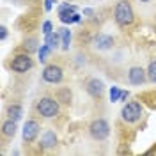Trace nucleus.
I'll list each match as a JSON object with an SVG mask.
<instances>
[{
  "mask_svg": "<svg viewBox=\"0 0 156 156\" xmlns=\"http://www.w3.org/2000/svg\"><path fill=\"white\" fill-rule=\"evenodd\" d=\"M89 133H90V136L94 140H105L110 135V126H108V122L105 119H96V121L90 122Z\"/></svg>",
  "mask_w": 156,
  "mask_h": 156,
  "instance_id": "3",
  "label": "nucleus"
},
{
  "mask_svg": "<svg viewBox=\"0 0 156 156\" xmlns=\"http://www.w3.org/2000/svg\"><path fill=\"white\" fill-rule=\"evenodd\" d=\"M23 48L27 50V53H32V51H37V37L36 36H32V37L25 39V43H23Z\"/></svg>",
  "mask_w": 156,
  "mask_h": 156,
  "instance_id": "17",
  "label": "nucleus"
},
{
  "mask_svg": "<svg viewBox=\"0 0 156 156\" xmlns=\"http://www.w3.org/2000/svg\"><path fill=\"white\" fill-rule=\"evenodd\" d=\"M21 115H23V110H21L20 105L14 103V105H9V107H7V117H9V119H12V121L18 122L20 119H21Z\"/></svg>",
  "mask_w": 156,
  "mask_h": 156,
  "instance_id": "15",
  "label": "nucleus"
},
{
  "mask_svg": "<svg viewBox=\"0 0 156 156\" xmlns=\"http://www.w3.org/2000/svg\"><path fill=\"white\" fill-rule=\"evenodd\" d=\"M147 78H149L147 76V69L140 68V66H133L128 71V82L131 85H142V83H146Z\"/></svg>",
  "mask_w": 156,
  "mask_h": 156,
  "instance_id": "9",
  "label": "nucleus"
},
{
  "mask_svg": "<svg viewBox=\"0 0 156 156\" xmlns=\"http://www.w3.org/2000/svg\"><path fill=\"white\" fill-rule=\"evenodd\" d=\"M39 131H41V124L36 119H29L25 122V126H23V142L25 144L36 142V138L39 136Z\"/></svg>",
  "mask_w": 156,
  "mask_h": 156,
  "instance_id": "7",
  "label": "nucleus"
},
{
  "mask_svg": "<svg viewBox=\"0 0 156 156\" xmlns=\"http://www.w3.org/2000/svg\"><path fill=\"white\" fill-rule=\"evenodd\" d=\"M57 146V135L53 133V131H46L43 138H41V147H44V149H51V147Z\"/></svg>",
  "mask_w": 156,
  "mask_h": 156,
  "instance_id": "13",
  "label": "nucleus"
},
{
  "mask_svg": "<svg viewBox=\"0 0 156 156\" xmlns=\"http://www.w3.org/2000/svg\"><path fill=\"white\" fill-rule=\"evenodd\" d=\"M12 2H14V4H25L27 0H12Z\"/></svg>",
  "mask_w": 156,
  "mask_h": 156,
  "instance_id": "25",
  "label": "nucleus"
},
{
  "mask_svg": "<svg viewBox=\"0 0 156 156\" xmlns=\"http://www.w3.org/2000/svg\"><path fill=\"white\" fill-rule=\"evenodd\" d=\"M41 30H43V34H44V36L51 34V21H44V23H43V27H41Z\"/></svg>",
  "mask_w": 156,
  "mask_h": 156,
  "instance_id": "22",
  "label": "nucleus"
},
{
  "mask_svg": "<svg viewBox=\"0 0 156 156\" xmlns=\"http://www.w3.org/2000/svg\"><path fill=\"white\" fill-rule=\"evenodd\" d=\"M51 51H53V50L50 48V46L46 44V43H44V44H41V48L37 50V53H39V60H41V62H46Z\"/></svg>",
  "mask_w": 156,
  "mask_h": 156,
  "instance_id": "19",
  "label": "nucleus"
},
{
  "mask_svg": "<svg viewBox=\"0 0 156 156\" xmlns=\"http://www.w3.org/2000/svg\"><path fill=\"white\" fill-rule=\"evenodd\" d=\"M44 43H46L51 50H57L58 44H62L60 36H58V34H55V32H51V34H48V36H44Z\"/></svg>",
  "mask_w": 156,
  "mask_h": 156,
  "instance_id": "16",
  "label": "nucleus"
},
{
  "mask_svg": "<svg viewBox=\"0 0 156 156\" xmlns=\"http://www.w3.org/2000/svg\"><path fill=\"white\" fill-rule=\"evenodd\" d=\"M0 30H2V39H5V37H7V29H5V27H2Z\"/></svg>",
  "mask_w": 156,
  "mask_h": 156,
  "instance_id": "24",
  "label": "nucleus"
},
{
  "mask_svg": "<svg viewBox=\"0 0 156 156\" xmlns=\"http://www.w3.org/2000/svg\"><path fill=\"white\" fill-rule=\"evenodd\" d=\"M147 76L151 82H156V60H151L147 66Z\"/></svg>",
  "mask_w": 156,
  "mask_h": 156,
  "instance_id": "20",
  "label": "nucleus"
},
{
  "mask_svg": "<svg viewBox=\"0 0 156 156\" xmlns=\"http://www.w3.org/2000/svg\"><path fill=\"white\" fill-rule=\"evenodd\" d=\"M53 2H55V0H46V4H44V9L50 11V9H51V5H53Z\"/></svg>",
  "mask_w": 156,
  "mask_h": 156,
  "instance_id": "23",
  "label": "nucleus"
},
{
  "mask_svg": "<svg viewBox=\"0 0 156 156\" xmlns=\"http://www.w3.org/2000/svg\"><path fill=\"white\" fill-rule=\"evenodd\" d=\"M140 2H149V0H140Z\"/></svg>",
  "mask_w": 156,
  "mask_h": 156,
  "instance_id": "26",
  "label": "nucleus"
},
{
  "mask_svg": "<svg viewBox=\"0 0 156 156\" xmlns=\"http://www.w3.org/2000/svg\"><path fill=\"white\" fill-rule=\"evenodd\" d=\"M92 46L98 50H110L114 46V37L108 34H98L92 39Z\"/></svg>",
  "mask_w": 156,
  "mask_h": 156,
  "instance_id": "11",
  "label": "nucleus"
},
{
  "mask_svg": "<svg viewBox=\"0 0 156 156\" xmlns=\"http://www.w3.org/2000/svg\"><path fill=\"white\" fill-rule=\"evenodd\" d=\"M34 66V60L29 53H21V55H16L11 62V69L14 73H27L29 69H32Z\"/></svg>",
  "mask_w": 156,
  "mask_h": 156,
  "instance_id": "6",
  "label": "nucleus"
},
{
  "mask_svg": "<svg viewBox=\"0 0 156 156\" xmlns=\"http://www.w3.org/2000/svg\"><path fill=\"white\" fill-rule=\"evenodd\" d=\"M55 98H57L58 103H62V105H71V90L68 87H60L55 92Z\"/></svg>",
  "mask_w": 156,
  "mask_h": 156,
  "instance_id": "14",
  "label": "nucleus"
},
{
  "mask_svg": "<svg viewBox=\"0 0 156 156\" xmlns=\"http://www.w3.org/2000/svg\"><path fill=\"white\" fill-rule=\"evenodd\" d=\"M60 39H62V50H69V43H71V32L69 29H60Z\"/></svg>",
  "mask_w": 156,
  "mask_h": 156,
  "instance_id": "18",
  "label": "nucleus"
},
{
  "mask_svg": "<svg viewBox=\"0 0 156 156\" xmlns=\"http://www.w3.org/2000/svg\"><path fill=\"white\" fill-rule=\"evenodd\" d=\"M43 80L46 83H60L62 78H64V71L58 64H48L46 68L43 69Z\"/></svg>",
  "mask_w": 156,
  "mask_h": 156,
  "instance_id": "5",
  "label": "nucleus"
},
{
  "mask_svg": "<svg viewBox=\"0 0 156 156\" xmlns=\"http://www.w3.org/2000/svg\"><path fill=\"white\" fill-rule=\"evenodd\" d=\"M58 16L62 23H76L80 21V16L76 14V7L69 5V4H62L58 7Z\"/></svg>",
  "mask_w": 156,
  "mask_h": 156,
  "instance_id": "8",
  "label": "nucleus"
},
{
  "mask_svg": "<svg viewBox=\"0 0 156 156\" xmlns=\"http://www.w3.org/2000/svg\"><path fill=\"white\" fill-rule=\"evenodd\" d=\"M114 20L119 27L126 29L129 27L133 21H135V12H133V7L129 4V0H119L114 9Z\"/></svg>",
  "mask_w": 156,
  "mask_h": 156,
  "instance_id": "1",
  "label": "nucleus"
},
{
  "mask_svg": "<svg viewBox=\"0 0 156 156\" xmlns=\"http://www.w3.org/2000/svg\"><path fill=\"white\" fill-rule=\"evenodd\" d=\"M85 89L94 99H101V96L105 94V83L98 78H89L85 82Z\"/></svg>",
  "mask_w": 156,
  "mask_h": 156,
  "instance_id": "10",
  "label": "nucleus"
},
{
  "mask_svg": "<svg viewBox=\"0 0 156 156\" xmlns=\"http://www.w3.org/2000/svg\"><path fill=\"white\" fill-rule=\"evenodd\" d=\"M34 110H36L41 117H44V119H51V117L58 115V101H57V98H50V96L41 98V99L36 101Z\"/></svg>",
  "mask_w": 156,
  "mask_h": 156,
  "instance_id": "2",
  "label": "nucleus"
},
{
  "mask_svg": "<svg viewBox=\"0 0 156 156\" xmlns=\"http://www.w3.org/2000/svg\"><path fill=\"white\" fill-rule=\"evenodd\" d=\"M121 94H122V92L117 87H112V90H110V99H112V101H117V99H121Z\"/></svg>",
  "mask_w": 156,
  "mask_h": 156,
  "instance_id": "21",
  "label": "nucleus"
},
{
  "mask_svg": "<svg viewBox=\"0 0 156 156\" xmlns=\"http://www.w3.org/2000/svg\"><path fill=\"white\" fill-rule=\"evenodd\" d=\"M16 129H18L16 121H12V119H5V121L2 122V138H4V142L9 140V138H14Z\"/></svg>",
  "mask_w": 156,
  "mask_h": 156,
  "instance_id": "12",
  "label": "nucleus"
},
{
  "mask_svg": "<svg viewBox=\"0 0 156 156\" xmlns=\"http://www.w3.org/2000/svg\"><path fill=\"white\" fill-rule=\"evenodd\" d=\"M121 115L122 119L126 121V122H136V121H140V117H142V105L138 103V101H129L128 105L122 107L121 110Z\"/></svg>",
  "mask_w": 156,
  "mask_h": 156,
  "instance_id": "4",
  "label": "nucleus"
}]
</instances>
